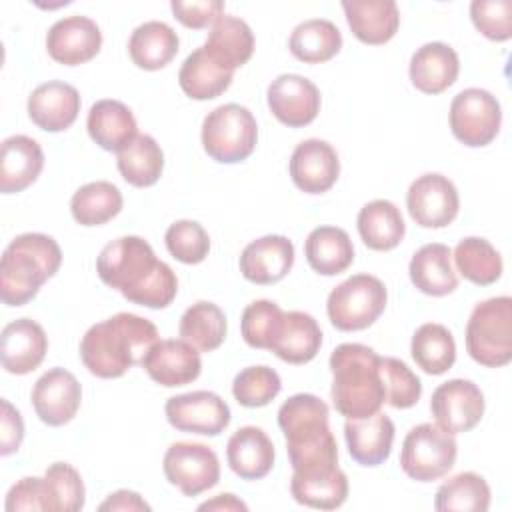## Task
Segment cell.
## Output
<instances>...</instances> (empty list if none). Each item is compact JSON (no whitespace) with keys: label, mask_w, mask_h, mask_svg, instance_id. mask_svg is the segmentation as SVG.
I'll use <instances>...</instances> for the list:
<instances>
[{"label":"cell","mask_w":512,"mask_h":512,"mask_svg":"<svg viewBox=\"0 0 512 512\" xmlns=\"http://www.w3.org/2000/svg\"><path fill=\"white\" fill-rule=\"evenodd\" d=\"M96 272L106 286L146 308H166L178 292L172 268L158 260L152 246L140 236L108 242L98 254Z\"/></svg>","instance_id":"1"},{"label":"cell","mask_w":512,"mask_h":512,"mask_svg":"<svg viewBox=\"0 0 512 512\" xmlns=\"http://www.w3.org/2000/svg\"><path fill=\"white\" fill-rule=\"evenodd\" d=\"M328 404L314 394H294L278 408L292 474L314 476L338 468V444L328 426Z\"/></svg>","instance_id":"2"},{"label":"cell","mask_w":512,"mask_h":512,"mask_svg":"<svg viewBox=\"0 0 512 512\" xmlns=\"http://www.w3.org/2000/svg\"><path fill=\"white\" fill-rule=\"evenodd\" d=\"M156 326L138 314L120 312L86 330L80 340V358L98 378H120L158 342Z\"/></svg>","instance_id":"3"},{"label":"cell","mask_w":512,"mask_h":512,"mask_svg":"<svg viewBox=\"0 0 512 512\" xmlns=\"http://www.w3.org/2000/svg\"><path fill=\"white\" fill-rule=\"evenodd\" d=\"M332 402L348 420L376 414L386 402L380 356L364 344L346 342L330 354Z\"/></svg>","instance_id":"4"},{"label":"cell","mask_w":512,"mask_h":512,"mask_svg":"<svg viewBox=\"0 0 512 512\" xmlns=\"http://www.w3.org/2000/svg\"><path fill=\"white\" fill-rule=\"evenodd\" d=\"M62 264L58 242L40 232L16 236L0 260V298L6 306L30 302Z\"/></svg>","instance_id":"5"},{"label":"cell","mask_w":512,"mask_h":512,"mask_svg":"<svg viewBox=\"0 0 512 512\" xmlns=\"http://www.w3.org/2000/svg\"><path fill=\"white\" fill-rule=\"evenodd\" d=\"M466 350L486 368L512 360V298L496 296L478 302L466 324Z\"/></svg>","instance_id":"6"},{"label":"cell","mask_w":512,"mask_h":512,"mask_svg":"<svg viewBox=\"0 0 512 512\" xmlns=\"http://www.w3.org/2000/svg\"><path fill=\"white\" fill-rule=\"evenodd\" d=\"M256 118L246 106L222 104L206 114L202 122V146L206 154L220 164L246 160L256 146Z\"/></svg>","instance_id":"7"},{"label":"cell","mask_w":512,"mask_h":512,"mask_svg":"<svg viewBox=\"0 0 512 512\" xmlns=\"http://www.w3.org/2000/svg\"><path fill=\"white\" fill-rule=\"evenodd\" d=\"M388 300L386 286L372 274H354L338 284L326 302V312L342 332L364 330L372 326L384 312Z\"/></svg>","instance_id":"8"},{"label":"cell","mask_w":512,"mask_h":512,"mask_svg":"<svg viewBox=\"0 0 512 512\" xmlns=\"http://www.w3.org/2000/svg\"><path fill=\"white\" fill-rule=\"evenodd\" d=\"M456 454L458 446L454 436L436 424L424 422L406 434L400 452V468L412 480L432 482L452 470Z\"/></svg>","instance_id":"9"},{"label":"cell","mask_w":512,"mask_h":512,"mask_svg":"<svg viewBox=\"0 0 512 512\" xmlns=\"http://www.w3.org/2000/svg\"><path fill=\"white\" fill-rule=\"evenodd\" d=\"M500 122V102L484 88H466L450 104L452 134L470 148L490 144L500 130Z\"/></svg>","instance_id":"10"},{"label":"cell","mask_w":512,"mask_h":512,"mask_svg":"<svg viewBox=\"0 0 512 512\" xmlns=\"http://www.w3.org/2000/svg\"><path fill=\"white\" fill-rule=\"evenodd\" d=\"M164 476L184 496H198L220 480L216 452L200 442H174L164 454Z\"/></svg>","instance_id":"11"},{"label":"cell","mask_w":512,"mask_h":512,"mask_svg":"<svg viewBox=\"0 0 512 512\" xmlns=\"http://www.w3.org/2000/svg\"><path fill=\"white\" fill-rule=\"evenodd\" d=\"M430 412L438 428L452 436L462 434L482 420L484 394L472 380L454 378L432 392Z\"/></svg>","instance_id":"12"},{"label":"cell","mask_w":512,"mask_h":512,"mask_svg":"<svg viewBox=\"0 0 512 512\" xmlns=\"http://www.w3.org/2000/svg\"><path fill=\"white\" fill-rule=\"evenodd\" d=\"M406 208L418 226L444 228L458 216V190L454 182L442 174H422L408 188Z\"/></svg>","instance_id":"13"},{"label":"cell","mask_w":512,"mask_h":512,"mask_svg":"<svg viewBox=\"0 0 512 512\" xmlns=\"http://www.w3.org/2000/svg\"><path fill=\"white\" fill-rule=\"evenodd\" d=\"M166 420L180 432L218 436L230 424L228 404L214 392L196 390L166 400Z\"/></svg>","instance_id":"14"},{"label":"cell","mask_w":512,"mask_h":512,"mask_svg":"<svg viewBox=\"0 0 512 512\" xmlns=\"http://www.w3.org/2000/svg\"><path fill=\"white\" fill-rule=\"evenodd\" d=\"M82 400V388L76 376L64 368H50L32 388V406L36 416L48 426L68 424Z\"/></svg>","instance_id":"15"},{"label":"cell","mask_w":512,"mask_h":512,"mask_svg":"<svg viewBox=\"0 0 512 512\" xmlns=\"http://www.w3.org/2000/svg\"><path fill=\"white\" fill-rule=\"evenodd\" d=\"M268 108L282 124L300 128L320 112L318 86L300 74H280L268 86Z\"/></svg>","instance_id":"16"},{"label":"cell","mask_w":512,"mask_h":512,"mask_svg":"<svg viewBox=\"0 0 512 512\" xmlns=\"http://www.w3.org/2000/svg\"><path fill=\"white\" fill-rule=\"evenodd\" d=\"M102 46L98 24L80 14L56 20L46 34V48L52 60L64 66H78L92 60Z\"/></svg>","instance_id":"17"},{"label":"cell","mask_w":512,"mask_h":512,"mask_svg":"<svg viewBox=\"0 0 512 512\" xmlns=\"http://www.w3.org/2000/svg\"><path fill=\"white\" fill-rule=\"evenodd\" d=\"M142 368L160 386L174 388L196 380L202 372L198 350L186 340H158L142 358Z\"/></svg>","instance_id":"18"},{"label":"cell","mask_w":512,"mask_h":512,"mask_svg":"<svg viewBox=\"0 0 512 512\" xmlns=\"http://www.w3.org/2000/svg\"><path fill=\"white\" fill-rule=\"evenodd\" d=\"M340 174L336 150L320 138L300 142L290 156V176L296 188L306 194H322L330 190Z\"/></svg>","instance_id":"19"},{"label":"cell","mask_w":512,"mask_h":512,"mask_svg":"<svg viewBox=\"0 0 512 512\" xmlns=\"http://www.w3.org/2000/svg\"><path fill=\"white\" fill-rule=\"evenodd\" d=\"M48 352L44 328L30 320L18 318L4 326L0 336V360L10 374H28L40 366Z\"/></svg>","instance_id":"20"},{"label":"cell","mask_w":512,"mask_h":512,"mask_svg":"<svg viewBox=\"0 0 512 512\" xmlns=\"http://www.w3.org/2000/svg\"><path fill=\"white\" fill-rule=\"evenodd\" d=\"M80 112V94L72 84L50 80L28 96L30 120L46 132H62L74 124Z\"/></svg>","instance_id":"21"},{"label":"cell","mask_w":512,"mask_h":512,"mask_svg":"<svg viewBox=\"0 0 512 512\" xmlns=\"http://www.w3.org/2000/svg\"><path fill=\"white\" fill-rule=\"evenodd\" d=\"M294 264V244L280 234H268L250 242L240 254V272L254 284L282 280Z\"/></svg>","instance_id":"22"},{"label":"cell","mask_w":512,"mask_h":512,"mask_svg":"<svg viewBox=\"0 0 512 512\" xmlns=\"http://www.w3.org/2000/svg\"><path fill=\"white\" fill-rule=\"evenodd\" d=\"M344 438L348 444L350 456L362 466L382 464L394 442V422L384 412H376L366 418L346 420Z\"/></svg>","instance_id":"23"},{"label":"cell","mask_w":512,"mask_h":512,"mask_svg":"<svg viewBox=\"0 0 512 512\" xmlns=\"http://www.w3.org/2000/svg\"><path fill=\"white\" fill-rule=\"evenodd\" d=\"M410 80L424 94H440L450 88L460 72V60L452 46L428 42L410 58Z\"/></svg>","instance_id":"24"},{"label":"cell","mask_w":512,"mask_h":512,"mask_svg":"<svg viewBox=\"0 0 512 512\" xmlns=\"http://www.w3.org/2000/svg\"><path fill=\"white\" fill-rule=\"evenodd\" d=\"M44 168L40 144L24 134H14L2 142L0 150V190L4 194L22 192Z\"/></svg>","instance_id":"25"},{"label":"cell","mask_w":512,"mask_h":512,"mask_svg":"<svg viewBox=\"0 0 512 512\" xmlns=\"http://www.w3.org/2000/svg\"><path fill=\"white\" fill-rule=\"evenodd\" d=\"M226 460L242 480H260L274 466V444L262 428L242 426L226 444Z\"/></svg>","instance_id":"26"},{"label":"cell","mask_w":512,"mask_h":512,"mask_svg":"<svg viewBox=\"0 0 512 512\" xmlns=\"http://www.w3.org/2000/svg\"><path fill=\"white\" fill-rule=\"evenodd\" d=\"M342 10L352 34L372 46L392 40L400 24L394 0H344Z\"/></svg>","instance_id":"27"},{"label":"cell","mask_w":512,"mask_h":512,"mask_svg":"<svg viewBox=\"0 0 512 512\" xmlns=\"http://www.w3.org/2000/svg\"><path fill=\"white\" fill-rule=\"evenodd\" d=\"M202 48L220 68L234 72L250 60L254 52V34L242 18L222 14L212 24Z\"/></svg>","instance_id":"28"},{"label":"cell","mask_w":512,"mask_h":512,"mask_svg":"<svg viewBox=\"0 0 512 512\" xmlns=\"http://www.w3.org/2000/svg\"><path fill=\"white\" fill-rule=\"evenodd\" d=\"M86 128L90 138L108 152H120L138 136V126L132 110L120 100H98L92 104Z\"/></svg>","instance_id":"29"},{"label":"cell","mask_w":512,"mask_h":512,"mask_svg":"<svg viewBox=\"0 0 512 512\" xmlns=\"http://www.w3.org/2000/svg\"><path fill=\"white\" fill-rule=\"evenodd\" d=\"M412 284L428 296H446L458 288V276L452 266V250L446 244H424L412 254L410 266Z\"/></svg>","instance_id":"30"},{"label":"cell","mask_w":512,"mask_h":512,"mask_svg":"<svg viewBox=\"0 0 512 512\" xmlns=\"http://www.w3.org/2000/svg\"><path fill=\"white\" fill-rule=\"evenodd\" d=\"M356 224L362 242L370 250L378 252L396 248L406 234V224L400 210L396 204L384 198L364 204L358 212Z\"/></svg>","instance_id":"31"},{"label":"cell","mask_w":512,"mask_h":512,"mask_svg":"<svg viewBox=\"0 0 512 512\" xmlns=\"http://www.w3.org/2000/svg\"><path fill=\"white\" fill-rule=\"evenodd\" d=\"M304 254L314 272L322 276H336L352 264L354 246L346 230L336 226H318L308 234Z\"/></svg>","instance_id":"32"},{"label":"cell","mask_w":512,"mask_h":512,"mask_svg":"<svg viewBox=\"0 0 512 512\" xmlns=\"http://www.w3.org/2000/svg\"><path fill=\"white\" fill-rule=\"evenodd\" d=\"M180 48L178 34L160 20H150L134 28L128 40V52L132 62L142 70L164 68Z\"/></svg>","instance_id":"33"},{"label":"cell","mask_w":512,"mask_h":512,"mask_svg":"<svg viewBox=\"0 0 512 512\" xmlns=\"http://www.w3.org/2000/svg\"><path fill=\"white\" fill-rule=\"evenodd\" d=\"M322 346V330L318 322L300 310H290L284 314V326L272 352L288 364L310 362Z\"/></svg>","instance_id":"34"},{"label":"cell","mask_w":512,"mask_h":512,"mask_svg":"<svg viewBox=\"0 0 512 512\" xmlns=\"http://www.w3.org/2000/svg\"><path fill=\"white\" fill-rule=\"evenodd\" d=\"M288 48L300 62L320 64L340 52L342 34L334 22L326 18H310L292 30Z\"/></svg>","instance_id":"35"},{"label":"cell","mask_w":512,"mask_h":512,"mask_svg":"<svg viewBox=\"0 0 512 512\" xmlns=\"http://www.w3.org/2000/svg\"><path fill=\"white\" fill-rule=\"evenodd\" d=\"M232 76L234 72L220 68L200 46L182 62L178 84L192 100H212L232 84Z\"/></svg>","instance_id":"36"},{"label":"cell","mask_w":512,"mask_h":512,"mask_svg":"<svg viewBox=\"0 0 512 512\" xmlns=\"http://www.w3.org/2000/svg\"><path fill=\"white\" fill-rule=\"evenodd\" d=\"M116 164L128 184L136 188H146L156 184L162 176L164 152L152 136L138 134L118 152Z\"/></svg>","instance_id":"37"},{"label":"cell","mask_w":512,"mask_h":512,"mask_svg":"<svg viewBox=\"0 0 512 512\" xmlns=\"http://www.w3.org/2000/svg\"><path fill=\"white\" fill-rule=\"evenodd\" d=\"M180 338L200 352L216 350L228 332L224 312L214 302H196L180 318Z\"/></svg>","instance_id":"38"},{"label":"cell","mask_w":512,"mask_h":512,"mask_svg":"<svg viewBox=\"0 0 512 512\" xmlns=\"http://www.w3.org/2000/svg\"><path fill=\"white\" fill-rule=\"evenodd\" d=\"M414 362L432 376L444 374L456 360V344L452 332L436 322H426L416 328L410 344Z\"/></svg>","instance_id":"39"},{"label":"cell","mask_w":512,"mask_h":512,"mask_svg":"<svg viewBox=\"0 0 512 512\" xmlns=\"http://www.w3.org/2000/svg\"><path fill=\"white\" fill-rule=\"evenodd\" d=\"M72 216L82 226H100L122 210L120 190L106 180L80 186L70 200Z\"/></svg>","instance_id":"40"},{"label":"cell","mask_w":512,"mask_h":512,"mask_svg":"<svg viewBox=\"0 0 512 512\" xmlns=\"http://www.w3.org/2000/svg\"><path fill=\"white\" fill-rule=\"evenodd\" d=\"M290 492L298 504L320 510H334L346 502L348 478L340 468L314 476L292 474Z\"/></svg>","instance_id":"41"},{"label":"cell","mask_w":512,"mask_h":512,"mask_svg":"<svg viewBox=\"0 0 512 512\" xmlns=\"http://www.w3.org/2000/svg\"><path fill=\"white\" fill-rule=\"evenodd\" d=\"M452 258L458 272L478 286L494 284L502 276V258L486 238H462L456 244Z\"/></svg>","instance_id":"42"},{"label":"cell","mask_w":512,"mask_h":512,"mask_svg":"<svg viewBox=\"0 0 512 512\" xmlns=\"http://www.w3.org/2000/svg\"><path fill=\"white\" fill-rule=\"evenodd\" d=\"M490 506V486L476 472H460L448 478L436 492L434 508L438 512H486Z\"/></svg>","instance_id":"43"},{"label":"cell","mask_w":512,"mask_h":512,"mask_svg":"<svg viewBox=\"0 0 512 512\" xmlns=\"http://www.w3.org/2000/svg\"><path fill=\"white\" fill-rule=\"evenodd\" d=\"M284 314L286 312L272 300L250 302L244 308L242 320H240L244 342L252 348L272 350L284 326Z\"/></svg>","instance_id":"44"},{"label":"cell","mask_w":512,"mask_h":512,"mask_svg":"<svg viewBox=\"0 0 512 512\" xmlns=\"http://www.w3.org/2000/svg\"><path fill=\"white\" fill-rule=\"evenodd\" d=\"M282 390L280 376L270 366H248L240 370L232 382V394L246 408H260L272 402Z\"/></svg>","instance_id":"45"},{"label":"cell","mask_w":512,"mask_h":512,"mask_svg":"<svg viewBox=\"0 0 512 512\" xmlns=\"http://www.w3.org/2000/svg\"><path fill=\"white\" fill-rule=\"evenodd\" d=\"M380 374L386 390V402L392 408H412L422 396L420 378L398 358L380 356Z\"/></svg>","instance_id":"46"},{"label":"cell","mask_w":512,"mask_h":512,"mask_svg":"<svg viewBox=\"0 0 512 512\" xmlns=\"http://www.w3.org/2000/svg\"><path fill=\"white\" fill-rule=\"evenodd\" d=\"M168 252L184 264H198L208 256L210 238L196 220H178L168 226L164 236Z\"/></svg>","instance_id":"47"},{"label":"cell","mask_w":512,"mask_h":512,"mask_svg":"<svg viewBox=\"0 0 512 512\" xmlns=\"http://www.w3.org/2000/svg\"><path fill=\"white\" fill-rule=\"evenodd\" d=\"M22 510H40V512H58V504L50 482L38 476H26L18 480L6 494V512Z\"/></svg>","instance_id":"48"},{"label":"cell","mask_w":512,"mask_h":512,"mask_svg":"<svg viewBox=\"0 0 512 512\" xmlns=\"http://www.w3.org/2000/svg\"><path fill=\"white\" fill-rule=\"evenodd\" d=\"M474 26L494 42L512 38V2L510 0H474L470 4Z\"/></svg>","instance_id":"49"},{"label":"cell","mask_w":512,"mask_h":512,"mask_svg":"<svg viewBox=\"0 0 512 512\" xmlns=\"http://www.w3.org/2000/svg\"><path fill=\"white\" fill-rule=\"evenodd\" d=\"M44 476L54 492L58 512H78L84 508L86 490L82 476L74 466L66 462H54L46 468Z\"/></svg>","instance_id":"50"},{"label":"cell","mask_w":512,"mask_h":512,"mask_svg":"<svg viewBox=\"0 0 512 512\" xmlns=\"http://www.w3.org/2000/svg\"><path fill=\"white\" fill-rule=\"evenodd\" d=\"M170 8L174 18L186 28H206L214 24L224 14V2L220 0H200V2H182L172 0Z\"/></svg>","instance_id":"51"},{"label":"cell","mask_w":512,"mask_h":512,"mask_svg":"<svg viewBox=\"0 0 512 512\" xmlns=\"http://www.w3.org/2000/svg\"><path fill=\"white\" fill-rule=\"evenodd\" d=\"M2 414H0V454L8 456L16 452L24 438V422L20 412L6 400H0Z\"/></svg>","instance_id":"52"},{"label":"cell","mask_w":512,"mask_h":512,"mask_svg":"<svg viewBox=\"0 0 512 512\" xmlns=\"http://www.w3.org/2000/svg\"><path fill=\"white\" fill-rule=\"evenodd\" d=\"M98 510H150V506L140 498L138 492L116 490L98 506Z\"/></svg>","instance_id":"53"},{"label":"cell","mask_w":512,"mask_h":512,"mask_svg":"<svg viewBox=\"0 0 512 512\" xmlns=\"http://www.w3.org/2000/svg\"><path fill=\"white\" fill-rule=\"evenodd\" d=\"M198 510H242V512H246L248 506L242 500H238L234 494H218L216 498L202 502L198 506Z\"/></svg>","instance_id":"54"}]
</instances>
